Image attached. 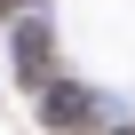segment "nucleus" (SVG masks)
<instances>
[{
  "mask_svg": "<svg viewBox=\"0 0 135 135\" xmlns=\"http://www.w3.org/2000/svg\"><path fill=\"white\" fill-rule=\"evenodd\" d=\"M40 119H48L56 135H80V127L95 119V95L72 88V80H48V88H40Z\"/></svg>",
  "mask_w": 135,
  "mask_h": 135,
  "instance_id": "obj_1",
  "label": "nucleus"
},
{
  "mask_svg": "<svg viewBox=\"0 0 135 135\" xmlns=\"http://www.w3.org/2000/svg\"><path fill=\"white\" fill-rule=\"evenodd\" d=\"M48 56H56L48 24H40V16H32V24H16V88H24V95H40V88H48Z\"/></svg>",
  "mask_w": 135,
  "mask_h": 135,
  "instance_id": "obj_2",
  "label": "nucleus"
},
{
  "mask_svg": "<svg viewBox=\"0 0 135 135\" xmlns=\"http://www.w3.org/2000/svg\"><path fill=\"white\" fill-rule=\"evenodd\" d=\"M16 8H24V0H0V16H16Z\"/></svg>",
  "mask_w": 135,
  "mask_h": 135,
  "instance_id": "obj_3",
  "label": "nucleus"
},
{
  "mask_svg": "<svg viewBox=\"0 0 135 135\" xmlns=\"http://www.w3.org/2000/svg\"><path fill=\"white\" fill-rule=\"evenodd\" d=\"M127 135H135V127H127Z\"/></svg>",
  "mask_w": 135,
  "mask_h": 135,
  "instance_id": "obj_4",
  "label": "nucleus"
}]
</instances>
